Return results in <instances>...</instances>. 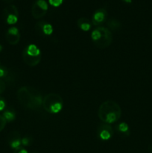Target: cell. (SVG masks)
Masks as SVG:
<instances>
[{
    "instance_id": "20",
    "label": "cell",
    "mask_w": 152,
    "mask_h": 153,
    "mask_svg": "<svg viewBox=\"0 0 152 153\" xmlns=\"http://www.w3.org/2000/svg\"><path fill=\"white\" fill-rule=\"evenodd\" d=\"M6 106V103H5V100L2 98L1 97H0V111L4 110Z\"/></svg>"
},
{
    "instance_id": "10",
    "label": "cell",
    "mask_w": 152,
    "mask_h": 153,
    "mask_svg": "<svg viewBox=\"0 0 152 153\" xmlns=\"http://www.w3.org/2000/svg\"><path fill=\"white\" fill-rule=\"evenodd\" d=\"M107 10L104 8H99L95 11L92 16V23L95 26H100V25L104 23L107 19Z\"/></svg>"
},
{
    "instance_id": "11",
    "label": "cell",
    "mask_w": 152,
    "mask_h": 153,
    "mask_svg": "<svg viewBox=\"0 0 152 153\" xmlns=\"http://www.w3.org/2000/svg\"><path fill=\"white\" fill-rule=\"evenodd\" d=\"M8 143L12 149H15L22 146V138L18 131H12L8 137Z\"/></svg>"
},
{
    "instance_id": "25",
    "label": "cell",
    "mask_w": 152,
    "mask_h": 153,
    "mask_svg": "<svg viewBox=\"0 0 152 153\" xmlns=\"http://www.w3.org/2000/svg\"><path fill=\"white\" fill-rule=\"evenodd\" d=\"M124 1H125L126 3H131L132 1V0H123Z\"/></svg>"
},
{
    "instance_id": "4",
    "label": "cell",
    "mask_w": 152,
    "mask_h": 153,
    "mask_svg": "<svg viewBox=\"0 0 152 153\" xmlns=\"http://www.w3.org/2000/svg\"><path fill=\"white\" fill-rule=\"evenodd\" d=\"M63 100L58 94L50 93L43 97V108L49 114H58L62 110Z\"/></svg>"
},
{
    "instance_id": "12",
    "label": "cell",
    "mask_w": 152,
    "mask_h": 153,
    "mask_svg": "<svg viewBox=\"0 0 152 153\" xmlns=\"http://www.w3.org/2000/svg\"><path fill=\"white\" fill-rule=\"evenodd\" d=\"M77 26L83 31H88L92 27V22L86 17H80L77 21Z\"/></svg>"
},
{
    "instance_id": "15",
    "label": "cell",
    "mask_w": 152,
    "mask_h": 153,
    "mask_svg": "<svg viewBox=\"0 0 152 153\" xmlns=\"http://www.w3.org/2000/svg\"><path fill=\"white\" fill-rule=\"evenodd\" d=\"M2 116L4 117L7 122H11V121L14 120L15 118H16V114L12 111L7 110L4 111Z\"/></svg>"
},
{
    "instance_id": "21",
    "label": "cell",
    "mask_w": 152,
    "mask_h": 153,
    "mask_svg": "<svg viewBox=\"0 0 152 153\" xmlns=\"http://www.w3.org/2000/svg\"><path fill=\"white\" fill-rule=\"evenodd\" d=\"M5 90V83L4 81L2 79H0V94H2Z\"/></svg>"
},
{
    "instance_id": "3",
    "label": "cell",
    "mask_w": 152,
    "mask_h": 153,
    "mask_svg": "<svg viewBox=\"0 0 152 153\" xmlns=\"http://www.w3.org/2000/svg\"><path fill=\"white\" fill-rule=\"evenodd\" d=\"M91 39L94 45L98 49H106L113 42L112 32L107 28L98 26L91 33Z\"/></svg>"
},
{
    "instance_id": "16",
    "label": "cell",
    "mask_w": 152,
    "mask_h": 153,
    "mask_svg": "<svg viewBox=\"0 0 152 153\" xmlns=\"http://www.w3.org/2000/svg\"><path fill=\"white\" fill-rule=\"evenodd\" d=\"M118 130L120 132L122 133L128 132V131H129V126H128V125L126 123H121L118 126Z\"/></svg>"
},
{
    "instance_id": "26",
    "label": "cell",
    "mask_w": 152,
    "mask_h": 153,
    "mask_svg": "<svg viewBox=\"0 0 152 153\" xmlns=\"http://www.w3.org/2000/svg\"><path fill=\"white\" fill-rule=\"evenodd\" d=\"M2 49H3V47H2V46H1V45L0 44V52H1V51H2Z\"/></svg>"
},
{
    "instance_id": "7",
    "label": "cell",
    "mask_w": 152,
    "mask_h": 153,
    "mask_svg": "<svg viewBox=\"0 0 152 153\" xmlns=\"http://www.w3.org/2000/svg\"><path fill=\"white\" fill-rule=\"evenodd\" d=\"M34 28L37 33L40 35L50 36L53 33V27L46 21H39L34 25Z\"/></svg>"
},
{
    "instance_id": "6",
    "label": "cell",
    "mask_w": 152,
    "mask_h": 153,
    "mask_svg": "<svg viewBox=\"0 0 152 153\" xmlns=\"http://www.w3.org/2000/svg\"><path fill=\"white\" fill-rule=\"evenodd\" d=\"M48 4L45 0H37L31 7V14L34 19H40L46 14Z\"/></svg>"
},
{
    "instance_id": "9",
    "label": "cell",
    "mask_w": 152,
    "mask_h": 153,
    "mask_svg": "<svg viewBox=\"0 0 152 153\" xmlns=\"http://www.w3.org/2000/svg\"><path fill=\"white\" fill-rule=\"evenodd\" d=\"M6 40L10 45H16L20 40V33L16 27H10L6 32Z\"/></svg>"
},
{
    "instance_id": "8",
    "label": "cell",
    "mask_w": 152,
    "mask_h": 153,
    "mask_svg": "<svg viewBox=\"0 0 152 153\" xmlns=\"http://www.w3.org/2000/svg\"><path fill=\"white\" fill-rule=\"evenodd\" d=\"M98 136L103 140H108L113 135V130L110 124L103 123L98 126Z\"/></svg>"
},
{
    "instance_id": "14",
    "label": "cell",
    "mask_w": 152,
    "mask_h": 153,
    "mask_svg": "<svg viewBox=\"0 0 152 153\" xmlns=\"http://www.w3.org/2000/svg\"><path fill=\"white\" fill-rule=\"evenodd\" d=\"M8 14H16L19 15V11H18L17 7H16L13 4H10V5L7 6V7H4V9L3 10L2 16L3 17Z\"/></svg>"
},
{
    "instance_id": "18",
    "label": "cell",
    "mask_w": 152,
    "mask_h": 153,
    "mask_svg": "<svg viewBox=\"0 0 152 153\" xmlns=\"http://www.w3.org/2000/svg\"><path fill=\"white\" fill-rule=\"evenodd\" d=\"M63 0H49V2L51 5L54 7H58L63 3Z\"/></svg>"
},
{
    "instance_id": "22",
    "label": "cell",
    "mask_w": 152,
    "mask_h": 153,
    "mask_svg": "<svg viewBox=\"0 0 152 153\" xmlns=\"http://www.w3.org/2000/svg\"><path fill=\"white\" fill-rule=\"evenodd\" d=\"M13 153H28V152L27 151V149H25V148H23L22 146H21V147L15 149V150L13 151Z\"/></svg>"
},
{
    "instance_id": "23",
    "label": "cell",
    "mask_w": 152,
    "mask_h": 153,
    "mask_svg": "<svg viewBox=\"0 0 152 153\" xmlns=\"http://www.w3.org/2000/svg\"><path fill=\"white\" fill-rule=\"evenodd\" d=\"M149 33L151 34V37H152V24L150 25V28H149Z\"/></svg>"
},
{
    "instance_id": "19",
    "label": "cell",
    "mask_w": 152,
    "mask_h": 153,
    "mask_svg": "<svg viewBox=\"0 0 152 153\" xmlns=\"http://www.w3.org/2000/svg\"><path fill=\"white\" fill-rule=\"evenodd\" d=\"M6 123H7V121H6V120L4 119V117L0 115V132H1V131L4 128V127H5L6 126Z\"/></svg>"
},
{
    "instance_id": "2",
    "label": "cell",
    "mask_w": 152,
    "mask_h": 153,
    "mask_svg": "<svg viewBox=\"0 0 152 153\" xmlns=\"http://www.w3.org/2000/svg\"><path fill=\"white\" fill-rule=\"evenodd\" d=\"M98 116L101 122L110 125L120 119L122 116V109L116 102L113 100H107L100 105Z\"/></svg>"
},
{
    "instance_id": "13",
    "label": "cell",
    "mask_w": 152,
    "mask_h": 153,
    "mask_svg": "<svg viewBox=\"0 0 152 153\" xmlns=\"http://www.w3.org/2000/svg\"><path fill=\"white\" fill-rule=\"evenodd\" d=\"M107 28L111 32L112 31H119L122 28V23H121L120 21H119L116 19H114V18H112V19H109L107 22Z\"/></svg>"
},
{
    "instance_id": "5",
    "label": "cell",
    "mask_w": 152,
    "mask_h": 153,
    "mask_svg": "<svg viewBox=\"0 0 152 153\" xmlns=\"http://www.w3.org/2000/svg\"><path fill=\"white\" fill-rule=\"evenodd\" d=\"M23 61L29 67H36L41 61L42 55L40 49L35 44L28 45L22 51Z\"/></svg>"
},
{
    "instance_id": "17",
    "label": "cell",
    "mask_w": 152,
    "mask_h": 153,
    "mask_svg": "<svg viewBox=\"0 0 152 153\" xmlns=\"http://www.w3.org/2000/svg\"><path fill=\"white\" fill-rule=\"evenodd\" d=\"M33 139L31 137L29 136H25V137L22 138V146H28L32 143Z\"/></svg>"
},
{
    "instance_id": "24",
    "label": "cell",
    "mask_w": 152,
    "mask_h": 153,
    "mask_svg": "<svg viewBox=\"0 0 152 153\" xmlns=\"http://www.w3.org/2000/svg\"><path fill=\"white\" fill-rule=\"evenodd\" d=\"M4 1H6V2H7V3H11V2H13L14 0H4Z\"/></svg>"
},
{
    "instance_id": "1",
    "label": "cell",
    "mask_w": 152,
    "mask_h": 153,
    "mask_svg": "<svg viewBox=\"0 0 152 153\" xmlns=\"http://www.w3.org/2000/svg\"><path fill=\"white\" fill-rule=\"evenodd\" d=\"M16 97L19 103L30 110H38L43 105L41 93L32 87H21L17 91Z\"/></svg>"
}]
</instances>
